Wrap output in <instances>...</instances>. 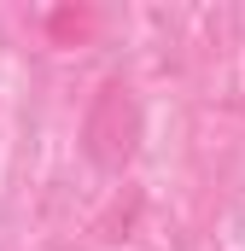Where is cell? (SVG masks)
<instances>
[{"label": "cell", "instance_id": "cell-2", "mask_svg": "<svg viewBox=\"0 0 245 251\" xmlns=\"http://www.w3.org/2000/svg\"><path fill=\"white\" fill-rule=\"evenodd\" d=\"M53 29H59V35H88V29H94V12H59Z\"/></svg>", "mask_w": 245, "mask_h": 251}, {"label": "cell", "instance_id": "cell-1", "mask_svg": "<svg viewBox=\"0 0 245 251\" xmlns=\"http://www.w3.org/2000/svg\"><path fill=\"white\" fill-rule=\"evenodd\" d=\"M146 140V111H140V94L128 76H105L88 117H82V158L99 170V176H122L134 164Z\"/></svg>", "mask_w": 245, "mask_h": 251}]
</instances>
